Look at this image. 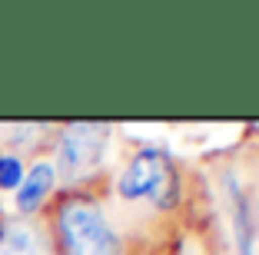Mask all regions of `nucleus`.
<instances>
[{
	"mask_svg": "<svg viewBox=\"0 0 259 255\" xmlns=\"http://www.w3.org/2000/svg\"><path fill=\"white\" fill-rule=\"evenodd\" d=\"M57 232L67 255H120V239L100 206L73 199L57 212Z\"/></svg>",
	"mask_w": 259,
	"mask_h": 255,
	"instance_id": "1",
	"label": "nucleus"
},
{
	"mask_svg": "<svg viewBox=\"0 0 259 255\" xmlns=\"http://www.w3.org/2000/svg\"><path fill=\"white\" fill-rule=\"evenodd\" d=\"M54 182H57V169H54V163H47V159L33 163L30 169L23 173V182L17 186V192H14V199H17V212H20V216H33V212H37L40 206L47 202V195H50Z\"/></svg>",
	"mask_w": 259,
	"mask_h": 255,
	"instance_id": "5",
	"label": "nucleus"
},
{
	"mask_svg": "<svg viewBox=\"0 0 259 255\" xmlns=\"http://www.w3.org/2000/svg\"><path fill=\"white\" fill-rule=\"evenodd\" d=\"M123 199H153L156 206H173L176 202V176L169 169V159L160 149H143L130 159L116 182Z\"/></svg>",
	"mask_w": 259,
	"mask_h": 255,
	"instance_id": "2",
	"label": "nucleus"
},
{
	"mask_svg": "<svg viewBox=\"0 0 259 255\" xmlns=\"http://www.w3.org/2000/svg\"><path fill=\"white\" fill-rule=\"evenodd\" d=\"M223 199H226L229 232L236 242V255H256V202L236 179V173L223 176Z\"/></svg>",
	"mask_w": 259,
	"mask_h": 255,
	"instance_id": "4",
	"label": "nucleus"
},
{
	"mask_svg": "<svg viewBox=\"0 0 259 255\" xmlns=\"http://www.w3.org/2000/svg\"><path fill=\"white\" fill-rule=\"evenodd\" d=\"M0 255H54L50 242L30 219H14L0 225Z\"/></svg>",
	"mask_w": 259,
	"mask_h": 255,
	"instance_id": "6",
	"label": "nucleus"
},
{
	"mask_svg": "<svg viewBox=\"0 0 259 255\" xmlns=\"http://www.w3.org/2000/svg\"><path fill=\"white\" fill-rule=\"evenodd\" d=\"M256 129H259V126H256Z\"/></svg>",
	"mask_w": 259,
	"mask_h": 255,
	"instance_id": "8",
	"label": "nucleus"
},
{
	"mask_svg": "<svg viewBox=\"0 0 259 255\" xmlns=\"http://www.w3.org/2000/svg\"><path fill=\"white\" fill-rule=\"evenodd\" d=\"M107 149V126L100 123H70L60 133L57 143V173L63 179H83L87 173H93L103 159Z\"/></svg>",
	"mask_w": 259,
	"mask_h": 255,
	"instance_id": "3",
	"label": "nucleus"
},
{
	"mask_svg": "<svg viewBox=\"0 0 259 255\" xmlns=\"http://www.w3.org/2000/svg\"><path fill=\"white\" fill-rule=\"evenodd\" d=\"M23 163H20V156H14V152H0V189H14L17 192V186L23 182Z\"/></svg>",
	"mask_w": 259,
	"mask_h": 255,
	"instance_id": "7",
	"label": "nucleus"
}]
</instances>
